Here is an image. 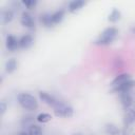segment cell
Masks as SVG:
<instances>
[{
	"label": "cell",
	"mask_w": 135,
	"mask_h": 135,
	"mask_svg": "<svg viewBox=\"0 0 135 135\" xmlns=\"http://www.w3.org/2000/svg\"><path fill=\"white\" fill-rule=\"evenodd\" d=\"M34 40L31 35H24L19 39V46L22 49H27L33 44Z\"/></svg>",
	"instance_id": "obj_11"
},
{
	"label": "cell",
	"mask_w": 135,
	"mask_h": 135,
	"mask_svg": "<svg viewBox=\"0 0 135 135\" xmlns=\"http://www.w3.org/2000/svg\"><path fill=\"white\" fill-rule=\"evenodd\" d=\"M32 120H33V117L32 116H28V117H24V119L22 120V124H27V123H30V122H32Z\"/></svg>",
	"instance_id": "obj_23"
},
{
	"label": "cell",
	"mask_w": 135,
	"mask_h": 135,
	"mask_svg": "<svg viewBox=\"0 0 135 135\" xmlns=\"http://www.w3.org/2000/svg\"><path fill=\"white\" fill-rule=\"evenodd\" d=\"M27 133H28V135H42V130L37 124H31Z\"/></svg>",
	"instance_id": "obj_19"
},
{
	"label": "cell",
	"mask_w": 135,
	"mask_h": 135,
	"mask_svg": "<svg viewBox=\"0 0 135 135\" xmlns=\"http://www.w3.org/2000/svg\"><path fill=\"white\" fill-rule=\"evenodd\" d=\"M54 108V113L57 117H65L70 118L73 116V108L64 102L57 101V103L53 107Z\"/></svg>",
	"instance_id": "obj_3"
},
{
	"label": "cell",
	"mask_w": 135,
	"mask_h": 135,
	"mask_svg": "<svg viewBox=\"0 0 135 135\" xmlns=\"http://www.w3.org/2000/svg\"><path fill=\"white\" fill-rule=\"evenodd\" d=\"M85 5V2L83 0H73L69 3V11L71 13H75L77 11H79L80 8H82V6Z\"/></svg>",
	"instance_id": "obj_10"
},
{
	"label": "cell",
	"mask_w": 135,
	"mask_h": 135,
	"mask_svg": "<svg viewBox=\"0 0 135 135\" xmlns=\"http://www.w3.org/2000/svg\"><path fill=\"white\" fill-rule=\"evenodd\" d=\"M120 101H121V104L123 105L124 109H129L131 107V104L133 103L132 96L130 95L129 92H122V93H120Z\"/></svg>",
	"instance_id": "obj_9"
},
{
	"label": "cell",
	"mask_w": 135,
	"mask_h": 135,
	"mask_svg": "<svg viewBox=\"0 0 135 135\" xmlns=\"http://www.w3.org/2000/svg\"><path fill=\"white\" fill-rule=\"evenodd\" d=\"M37 121L38 122H42V123H45V122H49L51 119H52V116L47 113H40L38 116H37Z\"/></svg>",
	"instance_id": "obj_20"
},
{
	"label": "cell",
	"mask_w": 135,
	"mask_h": 135,
	"mask_svg": "<svg viewBox=\"0 0 135 135\" xmlns=\"http://www.w3.org/2000/svg\"><path fill=\"white\" fill-rule=\"evenodd\" d=\"M134 86H135V80L130 79V80H128V81H126V82H123V83H121V84H119V85L114 86V88H113V91H114V92H119V93L129 92V91H130L132 88H134Z\"/></svg>",
	"instance_id": "obj_5"
},
{
	"label": "cell",
	"mask_w": 135,
	"mask_h": 135,
	"mask_svg": "<svg viewBox=\"0 0 135 135\" xmlns=\"http://www.w3.org/2000/svg\"><path fill=\"white\" fill-rule=\"evenodd\" d=\"M17 65H18V63H17V61H16L15 58L8 59V60L5 62V71H6V73H8V74L13 73V72L17 69Z\"/></svg>",
	"instance_id": "obj_15"
},
{
	"label": "cell",
	"mask_w": 135,
	"mask_h": 135,
	"mask_svg": "<svg viewBox=\"0 0 135 135\" xmlns=\"http://www.w3.org/2000/svg\"><path fill=\"white\" fill-rule=\"evenodd\" d=\"M40 22L46 27L54 26V23L52 21V14H49V13H44L40 16Z\"/></svg>",
	"instance_id": "obj_13"
},
{
	"label": "cell",
	"mask_w": 135,
	"mask_h": 135,
	"mask_svg": "<svg viewBox=\"0 0 135 135\" xmlns=\"http://www.w3.org/2000/svg\"><path fill=\"white\" fill-rule=\"evenodd\" d=\"M18 102L19 104L25 109V110H30V111H35L38 108V102L36 100V98L27 93H20L17 96Z\"/></svg>",
	"instance_id": "obj_2"
},
{
	"label": "cell",
	"mask_w": 135,
	"mask_h": 135,
	"mask_svg": "<svg viewBox=\"0 0 135 135\" xmlns=\"http://www.w3.org/2000/svg\"><path fill=\"white\" fill-rule=\"evenodd\" d=\"M5 45H6V49L8 51H15L16 49L19 47V40L13 36V35H8L6 37V41H5Z\"/></svg>",
	"instance_id": "obj_7"
},
{
	"label": "cell",
	"mask_w": 135,
	"mask_h": 135,
	"mask_svg": "<svg viewBox=\"0 0 135 135\" xmlns=\"http://www.w3.org/2000/svg\"><path fill=\"white\" fill-rule=\"evenodd\" d=\"M120 17H121L120 11H118L117 8H113L112 12H111L110 15H109L108 20H109L110 22H116V21H118V20L120 19Z\"/></svg>",
	"instance_id": "obj_17"
},
{
	"label": "cell",
	"mask_w": 135,
	"mask_h": 135,
	"mask_svg": "<svg viewBox=\"0 0 135 135\" xmlns=\"http://www.w3.org/2000/svg\"><path fill=\"white\" fill-rule=\"evenodd\" d=\"M104 132L107 135H119L120 134V130L118 129V127L113 123H107L104 127Z\"/></svg>",
	"instance_id": "obj_12"
},
{
	"label": "cell",
	"mask_w": 135,
	"mask_h": 135,
	"mask_svg": "<svg viewBox=\"0 0 135 135\" xmlns=\"http://www.w3.org/2000/svg\"><path fill=\"white\" fill-rule=\"evenodd\" d=\"M21 3H22L26 8H28V9H33V8L36 6L37 1H36V0H23Z\"/></svg>",
	"instance_id": "obj_21"
},
{
	"label": "cell",
	"mask_w": 135,
	"mask_h": 135,
	"mask_svg": "<svg viewBox=\"0 0 135 135\" xmlns=\"http://www.w3.org/2000/svg\"><path fill=\"white\" fill-rule=\"evenodd\" d=\"M135 121V110L128 109V111L124 114V123L126 126L132 124Z\"/></svg>",
	"instance_id": "obj_14"
},
{
	"label": "cell",
	"mask_w": 135,
	"mask_h": 135,
	"mask_svg": "<svg viewBox=\"0 0 135 135\" xmlns=\"http://www.w3.org/2000/svg\"><path fill=\"white\" fill-rule=\"evenodd\" d=\"M18 135H28V133H26V132H20Z\"/></svg>",
	"instance_id": "obj_24"
},
{
	"label": "cell",
	"mask_w": 135,
	"mask_h": 135,
	"mask_svg": "<svg viewBox=\"0 0 135 135\" xmlns=\"http://www.w3.org/2000/svg\"><path fill=\"white\" fill-rule=\"evenodd\" d=\"M2 22L3 23H8L13 20L14 18V13L11 11V9H5L3 13H2Z\"/></svg>",
	"instance_id": "obj_18"
},
{
	"label": "cell",
	"mask_w": 135,
	"mask_h": 135,
	"mask_svg": "<svg viewBox=\"0 0 135 135\" xmlns=\"http://www.w3.org/2000/svg\"><path fill=\"white\" fill-rule=\"evenodd\" d=\"M133 32H134V33H135V27H134V28H133Z\"/></svg>",
	"instance_id": "obj_26"
},
{
	"label": "cell",
	"mask_w": 135,
	"mask_h": 135,
	"mask_svg": "<svg viewBox=\"0 0 135 135\" xmlns=\"http://www.w3.org/2000/svg\"><path fill=\"white\" fill-rule=\"evenodd\" d=\"M63 17H64V11H62V9L53 13V14H52V21H53L54 25L60 23V22L62 21Z\"/></svg>",
	"instance_id": "obj_16"
},
{
	"label": "cell",
	"mask_w": 135,
	"mask_h": 135,
	"mask_svg": "<svg viewBox=\"0 0 135 135\" xmlns=\"http://www.w3.org/2000/svg\"><path fill=\"white\" fill-rule=\"evenodd\" d=\"M39 97H40V99H41L44 103H46V104H49V105H51V107H54V105L57 103V101H58L53 95H51V94H49V93H46V92H43V91L39 92Z\"/></svg>",
	"instance_id": "obj_6"
},
{
	"label": "cell",
	"mask_w": 135,
	"mask_h": 135,
	"mask_svg": "<svg viewBox=\"0 0 135 135\" xmlns=\"http://www.w3.org/2000/svg\"><path fill=\"white\" fill-rule=\"evenodd\" d=\"M130 79H131V75H130V74H127V73L119 74L118 76H116V77L113 79V81L111 82V86L114 88V86L119 85V84H121V83H123V82H126V81H128V80H130Z\"/></svg>",
	"instance_id": "obj_8"
},
{
	"label": "cell",
	"mask_w": 135,
	"mask_h": 135,
	"mask_svg": "<svg viewBox=\"0 0 135 135\" xmlns=\"http://www.w3.org/2000/svg\"><path fill=\"white\" fill-rule=\"evenodd\" d=\"M20 22L23 26L27 27V28H33L34 25H35V22H34V19L32 17V15L27 12H23L22 15H21V18H20Z\"/></svg>",
	"instance_id": "obj_4"
},
{
	"label": "cell",
	"mask_w": 135,
	"mask_h": 135,
	"mask_svg": "<svg viewBox=\"0 0 135 135\" xmlns=\"http://www.w3.org/2000/svg\"><path fill=\"white\" fill-rule=\"evenodd\" d=\"M5 110H6V104H5V102L1 101V102H0V113H1V115L4 114Z\"/></svg>",
	"instance_id": "obj_22"
},
{
	"label": "cell",
	"mask_w": 135,
	"mask_h": 135,
	"mask_svg": "<svg viewBox=\"0 0 135 135\" xmlns=\"http://www.w3.org/2000/svg\"><path fill=\"white\" fill-rule=\"evenodd\" d=\"M72 135H82L81 133H74V134H72Z\"/></svg>",
	"instance_id": "obj_25"
},
{
	"label": "cell",
	"mask_w": 135,
	"mask_h": 135,
	"mask_svg": "<svg viewBox=\"0 0 135 135\" xmlns=\"http://www.w3.org/2000/svg\"><path fill=\"white\" fill-rule=\"evenodd\" d=\"M118 34V31L116 27L114 26H110V27H107L100 35L99 37L97 38L96 40V44H99V45H107V44H110L114 41V39L116 38Z\"/></svg>",
	"instance_id": "obj_1"
}]
</instances>
